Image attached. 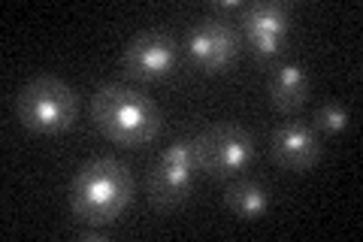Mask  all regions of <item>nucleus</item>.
Returning <instances> with one entry per match:
<instances>
[{
    "label": "nucleus",
    "instance_id": "20e7f679",
    "mask_svg": "<svg viewBox=\"0 0 363 242\" xmlns=\"http://www.w3.org/2000/svg\"><path fill=\"white\" fill-rule=\"evenodd\" d=\"M197 164L215 179H233L255 160V133L240 124H215L194 136Z\"/></svg>",
    "mask_w": 363,
    "mask_h": 242
},
{
    "label": "nucleus",
    "instance_id": "423d86ee",
    "mask_svg": "<svg viewBox=\"0 0 363 242\" xmlns=\"http://www.w3.org/2000/svg\"><path fill=\"white\" fill-rule=\"evenodd\" d=\"M185 55L200 70L218 73L224 67H230L236 61V55H240V33L230 28L227 18L206 16L191 28L185 40Z\"/></svg>",
    "mask_w": 363,
    "mask_h": 242
},
{
    "label": "nucleus",
    "instance_id": "0eeeda50",
    "mask_svg": "<svg viewBox=\"0 0 363 242\" xmlns=\"http://www.w3.org/2000/svg\"><path fill=\"white\" fill-rule=\"evenodd\" d=\"M124 73L136 82H157L176 70L179 43L164 31H140L124 49Z\"/></svg>",
    "mask_w": 363,
    "mask_h": 242
},
{
    "label": "nucleus",
    "instance_id": "39448f33",
    "mask_svg": "<svg viewBox=\"0 0 363 242\" xmlns=\"http://www.w3.org/2000/svg\"><path fill=\"white\" fill-rule=\"evenodd\" d=\"M200 172L194 140H176L167 145V152L155 160L149 170V200L161 209L185 203L188 194L194 191V179Z\"/></svg>",
    "mask_w": 363,
    "mask_h": 242
},
{
    "label": "nucleus",
    "instance_id": "6e6552de",
    "mask_svg": "<svg viewBox=\"0 0 363 242\" xmlns=\"http://www.w3.org/2000/svg\"><path fill=\"white\" fill-rule=\"evenodd\" d=\"M240 21L248 45L260 61H276L285 52L291 31V13L285 4H248Z\"/></svg>",
    "mask_w": 363,
    "mask_h": 242
},
{
    "label": "nucleus",
    "instance_id": "7ed1b4c3",
    "mask_svg": "<svg viewBox=\"0 0 363 242\" xmlns=\"http://www.w3.org/2000/svg\"><path fill=\"white\" fill-rule=\"evenodd\" d=\"M16 115L28 131L64 133L79 119V94L58 76H33L16 94Z\"/></svg>",
    "mask_w": 363,
    "mask_h": 242
},
{
    "label": "nucleus",
    "instance_id": "f03ea898",
    "mask_svg": "<svg viewBox=\"0 0 363 242\" xmlns=\"http://www.w3.org/2000/svg\"><path fill=\"white\" fill-rule=\"evenodd\" d=\"M91 121L118 145H145L164 128L157 103L133 85L106 82L91 94Z\"/></svg>",
    "mask_w": 363,
    "mask_h": 242
},
{
    "label": "nucleus",
    "instance_id": "9b49d317",
    "mask_svg": "<svg viewBox=\"0 0 363 242\" xmlns=\"http://www.w3.org/2000/svg\"><path fill=\"white\" fill-rule=\"evenodd\" d=\"M224 206L242 221H257L269 209V191L257 179H233L224 191Z\"/></svg>",
    "mask_w": 363,
    "mask_h": 242
},
{
    "label": "nucleus",
    "instance_id": "f8f14e48",
    "mask_svg": "<svg viewBox=\"0 0 363 242\" xmlns=\"http://www.w3.org/2000/svg\"><path fill=\"white\" fill-rule=\"evenodd\" d=\"M348 109L342 106V103H324V106L315 109V131H321L327 136L333 133H342L348 128Z\"/></svg>",
    "mask_w": 363,
    "mask_h": 242
},
{
    "label": "nucleus",
    "instance_id": "ddd939ff",
    "mask_svg": "<svg viewBox=\"0 0 363 242\" xmlns=\"http://www.w3.org/2000/svg\"><path fill=\"white\" fill-rule=\"evenodd\" d=\"M245 6L242 0H218V4H212V16L215 18H224V16H242L245 13Z\"/></svg>",
    "mask_w": 363,
    "mask_h": 242
},
{
    "label": "nucleus",
    "instance_id": "1a4fd4ad",
    "mask_svg": "<svg viewBox=\"0 0 363 242\" xmlns=\"http://www.w3.org/2000/svg\"><path fill=\"white\" fill-rule=\"evenodd\" d=\"M269 155L281 170L306 172L321 160V136L315 128L303 121H288L272 131L269 136Z\"/></svg>",
    "mask_w": 363,
    "mask_h": 242
},
{
    "label": "nucleus",
    "instance_id": "9d476101",
    "mask_svg": "<svg viewBox=\"0 0 363 242\" xmlns=\"http://www.w3.org/2000/svg\"><path fill=\"white\" fill-rule=\"evenodd\" d=\"M269 100L281 112H294L309 100V73L297 61H279L269 76Z\"/></svg>",
    "mask_w": 363,
    "mask_h": 242
},
{
    "label": "nucleus",
    "instance_id": "f257e3e1",
    "mask_svg": "<svg viewBox=\"0 0 363 242\" xmlns=\"http://www.w3.org/2000/svg\"><path fill=\"white\" fill-rule=\"evenodd\" d=\"M133 200V176L116 158H94L79 167L70 182L67 203L79 224L106 227Z\"/></svg>",
    "mask_w": 363,
    "mask_h": 242
}]
</instances>
